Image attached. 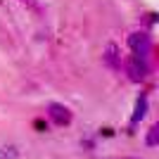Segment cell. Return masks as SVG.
<instances>
[{
	"label": "cell",
	"mask_w": 159,
	"mask_h": 159,
	"mask_svg": "<svg viewBox=\"0 0 159 159\" xmlns=\"http://www.w3.org/2000/svg\"><path fill=\"white\" fill-rule=\"evenodd\" d=\"M121 64H124V69H126V74H128V79H131L133 83L145 81L147 74H150V64H147V60H145V57H138V55L126 57Z\"/></svg>",
	"instance_id": "1"
},
{
	"label": "cell",
	"mask_w": 159,
	"mask_h": 159,
	"mask_svg": "<svg viewBox=\"0 0 159 159\" xmlns=\"http://www.w3.org/2000/svg\"><path fill=\"white\" fill-rule=\"evenodd\" d=\"M128 48H131L133 55L147 60V55L152 52V36H150V31H133L128 36Z\"/></svg>",
	"instance_id": "2"
},
{
	"label": "cell",
	"mask_w": 159,
	"mask_h": 159,
	"mask_svg": "<svg viewBox=\"0 0 159 159\" xmlns=\"http://www.w3.org/2000/svg\"><path fill=\"white\" fill-rule=\"evenodd\" d=\"M45 114H48V119L52 121L55 126H69L71 119H74L71 109H69L66 105H60V102H50L48 109H45Z\"/></svg>",
	"instance_id": "3"
},
{
	"label": "cell",
	"mask_w": 159,
	"mask_h": 159,
	"mask_svg": "<svg viewBox=\"0 0 159 159\" xmlns=\"http://www.w3.org/2000/svg\"><path fill=\"white\" fill-rule=\"evenodd\" d=\"M102 62H105L112 71H121V55H119V48L114 45V43L107 45V52H105V57H102Z\"/></svg>",
	"instance_id": "4"
},
{
	"label": "cell",
	"mask_w": 159,
	"mask_h": 159,
	"mask_svg": "<svg viewBox=\"0 0 159 159\" xmlns=\"http://www.w3.org/2000/svg\"><path fill=\"white\" fill-rule=\"evenodd\" d=\"M145 114H147V95L140 93V98L135 100V109H133V116H131V126H135L138 121H143Z\"/></svg>",
	"instance_id": "5"
},
{
	"label": "cell",
	"mask_w": 159,
	"mask_h": 159,
	"mask_svg": "<svg viewBox=\"0 0 159 159\" xmlns=\"http://www.w3.org/2000/svg\"><path fill=\"white\" fill-rule=\"evenodd\" d=\"M145 143H147V147H154V145H159V126H157V124H152V126H150Z\"/></svg>",
	"instance_id": "6"
},
{
	"label": "cell",
	"mask_w": 159,
	"mask_h": 159,
	"mask_svg": "<svg viewBox=\"0 0 159 159\" xmlns=\"http://www.w3.org/2000/svg\"><path fill=\"white\" fill-rule=\"evenodd\" d=\"M17 2L26 5L29 10H33V12H43V7H40V2H38V0H17Z\"/></svg>",
	"instance_id": "7"
},
{
	"label": "cell",
	"mask_w": 159,
	"mask_h": 159,
	"mask_svg": "<svg viewBox=\"0 0 159 159\" xmlns=\"http://www.w3.org/2000/svg\"><path fill=\"white\" fill-rule=\"evenodd\" d=\"M33 126L38 128V131H48V124H45L43 119H36V121H33Z\"/></svg>",
	"instance_id": "8"
},
{
	"label": "cell",
	"mask_w": 159,
	"mask_h": 159,
	"mask_svg": "<svg viewBox=\"0 0 159 159\" xmlns=\"http://www.w3.org/2000/svg\"><path fill=\"white\" fill-rule=\"evenodd\" d=\"M145 17H147V19H145V24H147V26H152L154 21H157V19H154V17H157V14H154V12H150V14H145Z\"/></svg>",
	"instance_id": "9"
}]
</instances>
